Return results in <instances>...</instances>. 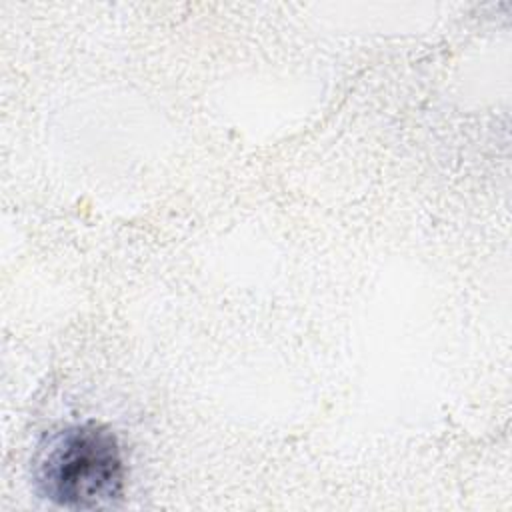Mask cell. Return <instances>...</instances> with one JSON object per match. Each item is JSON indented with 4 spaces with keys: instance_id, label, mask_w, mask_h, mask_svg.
Here are the masks:
<instances>
[{
    "instance_id": "6da1fadb",
    "label": "cell",
    "mask_w": 512,
    "mask_h": 512,
    "mask_svg": "<svg viewBox=\"0 0 512 512\" xmlns=\"http://www.w3.org/2000/svg\"><path fill=\"white\" fill-rule=\"evenodd\" d=\"M126 466L116 434L98 422L66 426L40 444L34 484L60 508L96 510L124 494Z\"/></svg>"
}]
</instances>
